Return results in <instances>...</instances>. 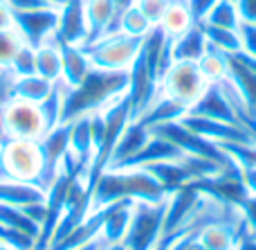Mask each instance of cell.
<instances>
[{
	"mask_svg": "<svg viewBox=\"0 0 256 250\" xmlns=\"http://www.w3.org/2000/svg\"><path fill=\"white\" fill-rule=\"evenodd\" d=\"M0 70H2V68H0Z\"/></svg>",
	"mask_w": 256,
	"mask_h": 250,
	"instance_id": "cell-54",
	"label": "cell"
},
{
	"mask_svg": "<svg viewBox=\"0 0 256 250\" xmlns=\"http://www.w3.org/2000/svg\"><path fill=\"white\" fill-rule=\"evenodd\" d=\"M186 156L180 147L171 142V140L162 138L158 133H150L148 142L135 153V156L126 158L124 162H120L112 169H144V167L158 165V162H168V160H178V158Z\"/></svg>",
	"mask_w": 256,
	"mask_h": 250,
	"instance_id": "cell-15",
	"label": "cell"
},
{
	"mask_svg": "<svg viewBox=\"0 0 256 250\" xmlns=\"http://www.w3.org/2000/svg\"><path fill=\"white\" fill-rule=\"evenodd\" d=\"M45 198H48V192L40 185L0 178V203H4V205L27 207L34 203H45Z\"/></svg>",
	"mask_w": 256,
	"mask_h": 250,
	"instance_id": "cell-22",
	"label": "cell"
},
{
	"mask_svg": "<svg viewBox=\"0 0 256 250\" xmlns=\"http://www.w3.org/2000/svg\"><path fill=\"white\" fill-rule=\"evenodd\" d=\"M180 124H184L186 129H191L194 133L202 135V138L212 140L218 144H256L254 135L248 133L243 126L236 124H227V122H218V120H209V117H198V115H182Z\"/></svg>",
	"mask_w": 256,
	"mask_h": 250,
	"instance_id": "cell-13",
	"label": "cell"
},
{
	"mask_svg": "<svg viewBox=\"0 0 256 250\" xmlns=\"http://www.w3.org/2000/svg\"><path fill=\"white\" fill-rule=\"evenodd\" d=\"M25 45L20 32L16 27H7V30H0V68L7 70L12 66L14 57L20 52V48Z\"/></svg>",
	"mask_w": 256,
	"mask_h": 250,
	"instance_id": "cell-35",
	"label": "cell"
},
{
	"mask_svg": "<svg viewBox=\"0 0 256 250\" xmlns=\"http://www.w3.org/2000/svg\"><path fill=\"white\" fill-rule=\"evenodd\" d=\"M86 54H88L92 68H102V70H130L135 59L140 57L142 39L137 36H128L124 32H115V34H106L94 43L84 45Z\"/></svg>",
	"mask_w": 256,
	"mask_h": 250,
	"instance_id": "cell-5",
	"label": "cell"
},
{
	"mask_svg": "<svg viewBox=\"0 0 256 250\" xmlns=\"http://www.w3.org/2000/svg\"><path fill=\"white\" fill-rule=\"evenodd\" d=\"M191 25H194V18H191L189 7H186L184 0H171L166 12H164V16H162V21L158 23L160 30H162L166 36H171V39L184 34Z\"/></svg>",
	"mask_w": 256,
	"mask_h": 250,
	"instance_id": "cell-27",
	"label": "cell"
},
{
	"mask_svg": "<svg viewBox=\"0 0 256 250\" xmlns=\"http://www.w3.org/2000/svg\"><path fill=\"white\" fill-rule=\"evenodd\" d=\"M128 90V70H102L92 68L81 84L66 88L63 97L61 124L76 120V117L97 113L122 97Z\"/></svg>",
	"mask_w": 256,
	"mask_h": 250,
	"instance_id": "cell-1",
	"label": "cell"
},
{
	"mask_svg": "<svg viewBox=\"0 0 256 250\" xmlns=\"http://www.w3.org/2000/svg\"><path fill=\"white\" fill-rule=\"evenodd\" d=\"M0 225L9 228V230H16V232L25 234V237L34 239V241L40 234L38 223L32 221L22 207H16V205H4V203H0Z\"/></svg>",
	"mask_w": 256,
	"mask_h": 250,
	"instance_id": "cell-29",
	"label": "cell"
},
{
	"mask_svg": "<svg viewBox=\"0 0 256 250\" xmlns=\"http://www.w3.org/2000/svg\"><path fill=\"white\" fill-rule=\"evenodd\" d=\"M240 169H243V178L248 183L250 192L256 194V169H252V167H240Z\"/></svg>",
	"mask_w": 256,
	"mask_h": 250,
	"instance_id": "cell-46",
	"label": "cell"
},
{
	"mask_svg": "<svg viewBox=\"0 0 256 250\" xmlns=\"http://www.w3.org/2000/svg\"><path fill=\"white\" fill-rule=\"evenodd\" d=\"M84 12L88 23V43L117 32V7L112 0H84Z\"/></svg>",
	"mask_w": 256,
	"mask_h": 250,
	"instance_id": "cell-19",
	"label": "cell"
},
{
	"mask_svg": "<svg viewBox=\"0 0 256 250\" xmlns=\"http://www.w3.org/2000/svg\"><path fill=\"white\" fill-rule=\"evenodd\" d=\"M155 25H150V21L144 14L137 9V5H130L128 9L117 16V32H124L128 36H137V39H144Z\"/></svg>",
	"mask_w": 256,
	"mask_h": 250,
	"instance_id": "cell-31",
	"label": "cell"
},
{
	"mask_svg": "<svg viewBox=\"0 0 256 250\" xmlns=\"http://www.w3.org/2000/svg\"><path fill=\"white\" fill-rule=\"evenodd\" d=\"M238 39H240V50H243L245 54H250V57L256 59V25H254V23L240 21Z\"/></svg>",
	"mask_w": 256,
	"mask_h": 250,
	"instance_id": "cell-39",
	"label": "cell"
},
{
	"mask_svg": "<svg viewBox=\"0 0 256 250\" xmlns=\"http://www.w3.org/2000/svg\"><path fill=\"white\" fill-rule=\"evenodd\" d=\"M184 250H207V248H204V246H202V243H200V241H198V234H196V237H194V239H191V241H189V243H186V248H184Z\"/></svg>",
	"mask_w": 256,
	"mask_h": 250,
	"instance_id": "cell-48",
	"label": "cell"
},
{
	"mask_svg": "<svg viewBox=\"0 0 256 250\" xmlns=\"http://www.w3.org/2000/svg\"><path fill=\"white\" fill-rule=\"evenodd\" d=\"M168 194L148 169H108L92 192V212L117 201H162Z\"/></svg>",
	"mask_w": 256,
	"mask_h": 250,
	"instance_id": "cell-2",
	"label": "cell"
},
{
	"mask_svg": "<svg viewBox=\"0 0 256 250\" xmlns=\"http://www.w3.org/2000/svg\"><path fill=\"white\" fill-rule=\"evenodd\" d=\"M238 214L245 223V230L248 234H256V194H250L248 198L243 201V205L238 207Z\"/></svg>",
	"mask_w": 256,
	"mask_h": 250,
	"instance_id": "cell-40",
	"label": "cell"
},
{
	"mask_svg": "<svg viewBox=\"0 0 256 250\" xmlns=\"http://www.w3.org/2000/svg\"><path fill=\"white\" fill-rule=\"evenodd\" d=\"M128 99H130V108H132V122L140 120L144 115V111L153 104V99L160 93V79L153 72V68L146 63V59L137 57L135 63L128 70Z\"/></svg>",
	"mask_w": 256,
	"mask_h": 250,
	"instance_id": "cell-11",
	"label": "cell"
},
{
	"mask_svg": "<svg viewBox=\"0 0 256 250\" xmlns=\"http://www.w3.org/2000/svg\"><path fill=\"white\" fill-rule=\"evenodd\" d=\"M186 113H189V115L209 117V120H218V122H227V124L240 126L234 106L230 104L227 95L222 93V88L218 84H209L207 88H204V93L198 97V102L191 104Z\"/></svg>",
	"mask_w": 256,
	"mask_h": 250,
	"instance_id": "cell-17",
	"label": "cell"
},
{
	"mask_svg": "<svg viewBox=\"0 0 256 250\" xmlns=\"http://www.w3.org/2000/svg\"><path fill=\"white\" fill-rule=\"evenodd\" d=\"M250 237H252V234H250ZM254 239H256V234H254Z\"/></svg>",
	"mask_w": 256,
	"mask_h": 250,
	"instance_id": "cell-53",
	"label": "cell"
},
{
	"mask_svg": "<svg viewBox=\"0 0 256 250\" xmlns=\"http://www.w3.org/2000/svg\"><path fill=\"white\" fill-rule=\"evenodd\" d=\"M58 48H61V81L72 88L86 79V75L92 70V63L81 45H58Z\"/></svg>",
	"mask_w": 256,
	"mask_h": 250,
	"instance_id": "cell-23",
	"label": "cell"
},
{
	"mask_svg": "<svg viewBox=\"0 0 256 250\" xmlns=\"http://www.w3.org/2000/svg\"><path fill=\"white\" fill-rule=\"evenodd\" d=\"M150 133H158L162 138L171 140L176 147H180L186 156L194 158H202V160L216 162L220 169H230V167L236 165V160L220 147L218 142H212V140L202 138V135L194 133L191 129H186L180 122H164V124H158L150 129Z\"/></svg>",
	"mask_w": 256,
	"mask_h": 250,
	"instance_id": "cell-6",
	"label": "cell"
},
{
	"mask_svg": "<svg viewBox=\"0 0 256 250\" xmlns=\"http://www.w3.org/2000/svg\"><path fill=\"white\" fill-rule=\"evenodd\" d=\"M0 250H18V248H14V246H9V243H2V241H0Z\"/></svg>",
	"mask_w": 256,
	"mask_h": 250,
	"instance_id": "cell-52",
	"label": "cell"
},
{
	"mask_svg": "<svg viewBox=\"0 0 256 250\" xmlns=\"http://www.w3.org/2000/svg\"><path fill=\"white\" fill-rule=\"evenodd\" d=\"M204 23L214 27H225V30H238L240 16H238L236 0H218L216 7L212 9V14L207 16Z\"/></svg>",
	"mask_w": 256,
	"mask_h": 250,
	"instance_id": "cell-33",
	"label": "cell"
},
{
	"mask_svg": "<svg viewBox=\"0 0 256 250\" xmlns=\"http://www.w3.org/2000/svg\"><path fill=\"white\" fill-rule=\"evenodd\" d=\"M43 3H48V5H52V7H61L66 0H43Z\"/></svg>",
	"mask_w": 256,
	"mask_h": 250,
	"instance_id": "cell-50",
	"label": "cell"
},
{
	"mask_svg": "<svg viewBox=\"0 0 256 250\" xmlns=\"http://www.w3.org/2000/svg\"><path fill=\"white\" fill-rule=\"evenodd\" d=\"M40 156H43V171H40V187L48 192L52 180L58 176L68 153H70V124H58L45 131L38 140Z\"/></svg>",
	"mask_w": 256,
	"mask_h": 250,
	"instance_id": "cell-12",
	"label": "cell"
},
{
	"mask_svg": "<svg viewBox=\"0 0 256 250\" xmlns=\"http://www.w3.org/2000/svg\"><path fill=\"white\" fill-rule=\"evenodd\" d=\"M58 25V7H36L14 12V27L20 32L25 45L38 48L54 36Z\"/></svg>",
	"mask_w": 256,
	"mask_h": 250,
	"instance_id": "cell-10",
	"label": "cell"
},
{
	"mask_svg": "<svg viewBox=\"0 0 256 250\" xmlns=\"http://www.w3.org/2000/svg\"><path fill=\"white\" fill-rule=\"evenodd\" d=\"M248 234L243 219L209 221L198 230V241L207 250H236L240 239Z\"/></svg>",
	"mask_w": 256,
	"mask_h": 250,
	"instance_id": "cell-16",
	"label": "cell"
},
{
	"mask_svg": "<svg viewBox=\"0 0 256 250\" xmlns=\"http://www.w3.org/2000/svg\"><path fill=\"white\" fill-rule=\"evenodd\" d=\"M112 3H115V7H117V16H120V14L124 12V9H128L130 5H135V0H112Z\"/></svg>",
	"mask_w": 256,
	"mask_h": 250,
	"instance_id": "cell-47",
	"label": "cell"
},
{
	"mask_svg": "<svg viewBox=\"0 0 256 250\" xmlns=\"http://www.w3.org/2000/svg\"><path fill=\"white\" fill-rule=\"evenodd\" d=\"M108 243H106V239L99 234V237H94V239H90V241H86V243H81V246H76V248H72V250H104Z\"/></svg>",
	"mask_w": 256,
	"mask_h": 250,
	"instance_id": "cell-45",
	"label": "cell"
},
{
	"mask_svg": "<svg viewBox=\"0 0 256 250\" xmlns=\"http://www.w3.org/2000/svg\"><path fill=\"white\" fill-rule=\"evenodd\" d=\"M56 81H50L40 75H27V77H14L12 84V99H22V102L38 104L50 95Z\"/></svg>",
	"mask_w": 256,
	"mask_h": 250,
	"instance_id": "cell-25",
	"label": "cell"
},
{
	"mask_svg": "<svg viewBox=\"0 0 256 250\" xmlns=\"http://www.w3.org/2000/svg\"><path fill=\"white\" fill-rule=\"evenodd\" d=\"M168 3H171V0H135L137 9H140V12L148 18L150 25H158V23L162 21V16H164V12H166Z\"/></svg>",
	"mask_w": 256,
	"mask_h": 250,
	"instance_id": "cell-38",
	"label": "cell"
},
{
	"mask_svg": "<svg viewBox=\"0 0 256 250\" xmlns=\"http://www.w3.org/2000/svg\"><path fill=\"white\" fill-rule=\"evenodd\" d=\"M104 250H126V248L122 246V243H112V246H106Z\"/></svg>",
	"mask_w": 256,
	"mask_h": 250,
	"instance_id": "cell-51",
	"label": "cell"
},
{
	"mask_svg": "<svg viewBox=\"0 0 256 250\" xmlns=\"http://www.w3.org/2000/svg\"><path fill=\"white\" fill-rule=\"evenodd\" d=\"M191 185L204 198H209L214 203H220V205H227V207H234V210H238L245 198L252 194L243 178V169H240L238 162L234 167H230V169H222L218 174L198 178Z\"/></svg>",
	"mask_w": 256,
	"mask_h": 250,
	"instance_id": "cell-7",
	"label": "cell"
},
{
	"mask_svg": "<svg viewBox=\"0 0 256 250\" xmlns=\"http://www.w3.org/2000/svg\"><path fill=\"white\" fill-rule=\"evenodd\" d=\"M207 86V77L202 75L200 66L194 61H173L166 75L160 81V90L186 108L198 102V97L204 93Z\"/></svg>",
	"mask_w": 256,
	"mask_h": 250,
	"instance_id": "cell-8",
	"label": "cell"
},
{
	"mask_svg": "<svg viewBox=\"0 0 256 250\" xmlns=\"http://www.w3.org/2000/svg\"><path fill=\"white\" fill-rule=\"evenodd\" d=\"M209 41L204 36L202 23H194L184 34L171 39V57L173 61H194L198 63L207 54Z\"/></svg>",
	"mask_w": 256,
	"mask_h": 250,
	"instance_id": "cell-20",
	"label": "cell"
},
{
	"mask_svg": "<svg viewBox=\"0 0 256 250\" xmlns=\"http://www.w3.org/2000/svg\"><path fill=\"white\" fill-rule=\"evenodd\" d=\"M204 36L209 41V48L218 50L222 54H234L240 50V39H238V30H225V27H214L202 23Z\"/></svg>",
	"mask_w": 256,
	"mask_h": 250,
	"instance_id": "cell-32",
	"label": "cell"
},
{
	"mask_svg": "<svg viewBox=\"0 0 256 250\" xmlns=\"http://www.w3.org/2000/svg\"><path fill=\"white\" fill-rule=\"evenodd\" d=\"M148 138H150V131L146 129V126H142L140 122H130V124L124 129V133H122L120 142H117V147H115L110 169L112 167H117L120 162H124L126 158L135 156V153L140 151L146 142H148Z\"/></svg>",
	"mask_w": 256,
	"mask_h": 250,
	"instance_id": "cell-26",
	"label": "cell"
},
{
	"mask_svg": "<svg viewBox=\"0 0 256 250\" xmlns=\"http://www.w3.org/2000/svg\"><path fill=\"white\" fill-rule=\"evenodd\" d=\"M50 41L58 45H81L88 43V23H86L84 0H66L58 7V25Z\"/></svg>",
	"mask_w": 256,
	"mask_h": 250,
	"instance_id": "cell-14",
	"label": "cell"
},
{
	"mask_svg": "<svg viewBox=\"0 0 256 250\" xmlns=\"http://www.w3.org/2000/svg\"><path fill=\"white\" fill-rule=\"evenodd\" d=\"M236 7H238L240 21L256 25V0H236Z\"/></svg>",
	"mask_w": 256,
	"mask_h": 250,
	"instance_id": "cell-43",
	"label": "cell"
},
{
	"mask_svg": "<svg viewBox=\"0 0 256 250\" xmlns=\"http://www.w3.org/2000/svg\"><path fill=\"white\" fill-rule=\"evenodd\" d=\"M34 63H36V75L45 77L50 81L61 79V48L54 41L38 45L34 50Z\"/></svg>",
	"mask_w": 256,
	"mask_h": 250,
	"instance_id": "cell-28",
	"label": "cell"
},
{
	"mask_svg": "<svg viewBox=\"0 0 256 250\" xmlns=\"http://www.w3.org/2000/svg\"><path fill=\"white\" fill-rule=\"evenodd\" d=\"M240 167L256 169V144H220Z\"/></svg>",
	"mask_w": 256,
	"mask_h": 250,
	"instance_id": "cell-37",
	"label": "cell"
},
{
	"mask_svg": "<svg viewBox=\"0 0 256 250\" xmlns=\"http://www.w3.org/2000/svg\"><path fill=\"white\" fill-rule=\"evenodd\" d=\"M7 140V133H4V120H2V106H0V147L4 144Z\"/></svg>",
	"mask_w": 256,
	"mask_h": 250,
	"instance_id": "cell-49",
	"label": "cell"
},
{
	"mask_svg": "<svg viewBox=\"0 0 256 250\" xmlns=\"http://www.w3.org/2000/svg\"><path fill=\"white\" fill-rule=\"evenodd\" d=\"M70 124V156L74 160L76 176L86 178L88 167L94 156V142H92V124H90V115L76 117V120L68 122Z\"/></svg>",
	"mask_w": 256,
	"mask_h": 250,
	"instance_id": "cell-18",
	"label": "cell"
},
{
	"mask_svg": "<svg viewBox=\"0 0 256 250\" xmlns=\"http://www.w3.org/2000/svg\"><path fill=\"white\" fill-rule=\"evenodd\" d=\"M186 111H189L186 106H182L180 102L171 99L168 95H164L162 90H160L158 97L153 99V104H150V106L144 111V115H142L140 120H135V122H140L142 126H146V129L150 131L153 126L164 124V122H176V120H180L182 115H186Z\"/></svg>",
	"mask_w": 256,
	"mask_h": 250,
	"instance_id": "cell-24",
	"label": "cell"
},
{
	"mask_svg": "<svg viewBox=\"0 0 256 250\" xmlns=\"http://www.w3.org/2000/svg\"><path fill=\"white\" fill-rule=\"evenodd\" d=\"M132 203L135 201L126 198V201H117L104 207V223H102V232L99 234L106 239L108 246L122 243V239H124V234L128 230V223H130Z\"/></svg>",
	"mask_w": 256,
	"mask_h": 250,
	"instance_id": "cell-21",
	"label": "cell"
},
{
	"mask_svg": "<svg viewBox=\"0 0 256 250\" xmlns=\"http://www.w3.org/2000/svg\"><path fill=\"white\" fill-rule=\"evenodd\" d=\"M4 133L7 140H36L38 142L45 135V124L40 117L38 104L22 102V99H9L2 106Z\"/></svg>",
	"mask_w": 256,
	"mask_h": 250,
	"instance_id": "cell-9",
	"label": "cell"
},
{
	"mask_svg": "<svg viewBox=\"0 0 256 250\" xmlns=\"http://www.w3.org/2000/svg\"><path fill=\"white\" fill-rule=\"evenodd\" d=\"M14 77H27V75H36V63H34V48L22 45L20 52L14 57L12 66L7 68Z\"/></svg>",
	"mask_w": 256,
	"mask_h": 250,
	"instance_id": "cell-36",
	"label": "cell"
},
{
	"mask_svg": "<svg viewBox=\"0 0 256 250\" xmlns=\"http://www.w3.org/2000/svg\"><path fill=\"white\" fill-rule=\"evenodd\" d=\"M7 27H14V12L0 0V30H7Z\"/></svg>",
	"mask_w": 256,
	"mask_h": 250,
	"instance_id": "cell-44",
	"label": "cell"
},
{
	"mask_svg": "<svg viewBox=\"0 0 256 250\" xmlns=\"http://www.w3.org/2000/svg\"><path fill=\"white\" fill-rule=\"evenodd\" d=\"M66 88L68 86L63 84L61 79L54 84V88L50 90V95L38 102V111H40V117H43V124L45 129H54V126L61 124V115H63V97H66Z\"/></svg>",
	"mask_w": 256,
	"mask_h": 250,
	"instance_id": "cell-30",
	"label": "cell"
},
{
	"mask_svg": "<svg viewBox=\"0 0 256 250\" xmlns=\"http://www.w3.org/2000/svg\"><path fill=\"white\" fill-rule=\"evenodd\" d=\"M12 84H14V75L9 70H0V106L12 99Z\"/></svg>",
	"mask_w": 256,
	"mask_h": 250,
	"instance_id": "cell-42",
	"label": "cell"
},
{
	"mask_svg": "<svg viewBox=\"0 0 256 250\" xmlns=\"http://www.w3.org/2000/svg\"><path fill=\"white\" fill-rule=\"evenodd\" d=\"M198 66H200V70H202V75L207 77L209 84H216V81L225 79L227 72H230V68H227V57L214 48L207 50V54L198 61Z\"/></svg>",
	"mask_w": 256,
	"mask_h": 250,
	"instance_id": "cell-34",
	"label": "cell"
},
{
	"mask_svg": "<svg viewBox=\"0 0 256 250\" xmlns=\"http://www.w3.org/2000/svg\"><path fill=\"white\" fill-rule=\"evenodd\" d=\"M186 7H189V14L194 18V23H204L207 16L212 14V9L216 7L218 0H184Z\"/></svg>",
	"mask_w": 256,
	"mask_h": 250,
	"instance_id": "cell-41",
	"label": "cell"
},
{
	"mask_svg": "<svg viewBox=\"0 0 256 250\" xmlns=\"http://www.w3.org/2000/svg\"><path fill=\"white\" fill-rule=\"evenodd\" d=\"M168 196L162 201H135L130 212V223L122 239L126 250H153L162 239L164 216Z\"/></svg>",
	"mask_w": 256,
	"mask_h": 250,
	"instance_id": "cell-3",
	"label": "cell"
},
{
	"mask_svg": "<svg viewBox=\"0 0 256 250\" xmlns=\"http://www.w3.org/2000/svg\"><path fill=\"white\" fill-rule=\"evenodd\" d=\"M43 156L36 140H4L0 147V178L40 185Z\"/></svg>",
	"mask_w": 256,
	"mask_h": 250,
	"instance_id": "cell-4",
	"label": "cell"
}]
</instances>
